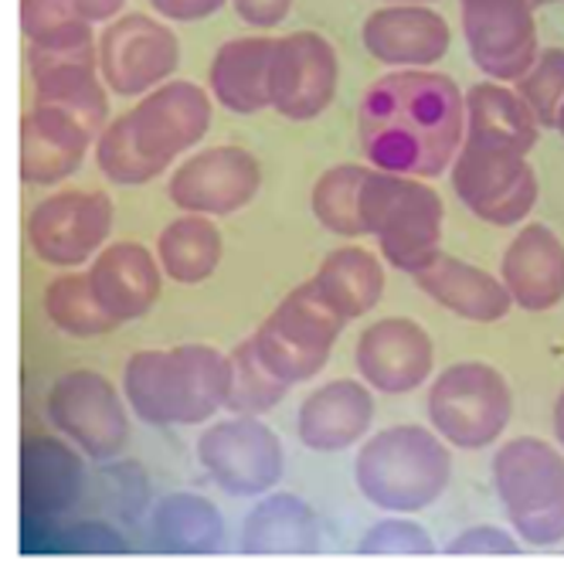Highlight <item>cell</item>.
Returning <instances> with one entry per match:
<instances>
[{"mask_svg": "<svg viewBox=\"0 0 564 561\" xmlns=\"http://www.w3.org/2000/svg\"><path fill=\"white\" fill-rule=\"evenodd\" d=\"M357 137L371 168L432 181L466 140V93L432 68L388 72L360 99Z\"/></svg>", "mask_w": 564, "mask_h": 561, "instance_id": "obj_1", "label": "cell"}, {"mask_svg": "<svg viewBox=\"0 0 564 561\" xmlns=\"http://www.w3.org/2000/svg\"><path fill=\"white\" fill-rule=\"evenodd\" d=\"M231 365L212 344H177L133 350L123 365V388L130 412L156 429L200 425L228 402Z\"/></svg>", "mask_w": 564, "mask_h": 561, "instance_id": "obj_2", "label": "cell"}, {"mask_svg": "<svg viewBox=\"0 0 564 561\" xmlns=\"http://www.w3.org/2000/svg\"><path fill=\"white\" fill-rule=\"evenodd\" d=\"M453 479V446L435 429L391 425L365 439L354 460V484L388 514L429 510Z\"/></svg>", "mask_w": 564, "mask_h": 561, "instance_id": "obj_3", "label": "cell"}, {"mask_svg": "<svg viewBox=\"0 0 564 561\" xmlns=\"http://www.w3.org/2000/svg\"><path fill=\"white\" fill-rule=\"evenodd\" d=\"M360 222L378 238L381 259L415 276L442 252L446 205L422 177L371 168L360 191Z\"/></svg>", "mask_w": 564, "mask_h": 561, "instance_id": "obj_4", "label": "cell"}, {"mask_svg": "<svg viewBox=\"0 0 564 561\" xmlns=\"http://www.w3.org/2000/svg\"><path fill=\"white\" fill-rule=\"evenodd\" d=\"M494 487L510 528L531 548L564 541V450L538 435L503 443L494 456Z\"/></svg>", "mask_w": 564, "mask_h": 561, "instance_id": "obj_5", "label": "cell"}, {"mask_svg": "<svg viewBox=\"0 0 564 561\" xmlns=\"http://www.w3.org/2000/svg\"><path fill=\"white\" fill-rule=\"evenodd\" d=\"M425 416L453 450H487L513 419V391L487 360H459L435 375Z\"/></svg>", "mask_w": 564, "mask_h": 561, "instance_id": "obj_6", "label": "cell"}, {"mask_svg": "<svg viewBox=\"0 0 564 561\" xmlns=\"http://www.w3.org/2000/svg\"><path fill=\"white\" fill-rule=\"evenodd\" d=\"M347 324L350 320L337 313L310 279L262 320L252 341L262 365L275 378L286 385H303L330 365L334 344Z\"/></svg>", "mask_w": 564, "mask_h": 561, "instance_id": "obj_7", "label": "cell"}, {"mask_svg": "<svg viewBox=\"0 0 564 561\" xmlns=\"http://www.w3.org/2000/svg\"><path fill=\"white\" fill-rule=\"evenodd\" d=\"M449 177L459 202L479 222L497 228L528 222L541 194L528 153L479 137L463 140L449 168Z\"/></svg>", "mask_w": 564, "mask_h": 561, "instance_id": "obj_8", "label": "cell"}, {"mask_svg": "<svg viewBox=\"0 0 564 561\" xmlns=\"http://www.w3.org/2000/svg\"><path fill=\"white\" fill-rule=\"evenodd\" d=\"M45 416L58 435L96 463L116 460L130 443V406L123 388L89 368L55 378L45 398Z\"/></svg>", "mask_w": 564, "mask_h": 561, "instance_id": "obj_9", "label": "cell"}, {"mask_svg": "<svg viewBox=\"0 0 564 561\" xmlns=\"http://www.w3.org/2000/svg\"><path fill=\"white\" fill-rule=\"evenodd\" d=\"M197 463L228 497H262L286 470V450L262 416H231L197 435Z\"/></svg>", "mask_w": 564, "mask_h": 561, "instance_id": "obj_10", "label": "cell"}, {"mask_svg": "<svg viewBox=\"0 0 564 561\" xmlns=\"http://www.w3.org/2000/svg\"><path fill=\"white\" fill-rule=\"evenodd\" d=\"M112 225L116 208L106 191H58L31 208L24 231L45 266L78 269L109 246Z\"/></svg>", "mask_w": 564, "mask_h": 561, "instance_id": "obj_11", "label": "cell"}, {"mask_svg": "<svg viewBox=\"0 0 564 561\" xmlns=\"http://www.w3.org/2000/svg\"><path fill=\"white\" fill-rule=\"evenodd\" d=\"M181 65L177 34L150 14H123L99 34V75L116 96H147Z\"/></svg>", "mask_w": 564, "mask_h": 561, "instance_id": "obj_12", "label": "cell"}, {"mask_svg": "<svg viewBox=\"0 0 564 561\" xmlns=\"http://www.w3.org/2000/svg\"><path fill=\"white\" fill-rule=\"evenodd\" d=\"M340 62L337 48L316 31H293L275 37L269 65V106L290 119L310 123L324 116L337 96Z\"/></svg>", "mask_w": 564, "mask_h": 561, "instance_id": "obj_13", "label": "cell"}, {"mask_svg": "<svg viewBox=\"0 0 564 561\" xmlns=\"http://www.w3.org/2000/svg\"><path fill=\"white\" fill-rule=\"evenodd\" d=\"M473 65L494 83H520L538 58L534 0H459Z\"/></svg>", "mask_w": 564, "mask_h": 561, "instance_id": "obj_14", "label": "cell"}, {"mask_svg": "<svg viewBox=\"0 0 564 561\" xmlns=\"http://www.w3.org/2000/svg\"><path fill=\"white\" fill-rule=\"evenodd\" d=\"M212 116V93L197 83H187V78H171V83L156 86L127 112L140 153L164 171L208 137Z\"/></svg>", "mask_w": 564, "mask_h": 561, "instance_id": "obj_15", "label": "cell"}, {"mask_svg": "<svg viewBox=\"0 0 564 561\" xmlns=\"http://www.w3.org/2000/svg\"><path fill=\"white\" fill-rule=\"evenodd\" d=\"M262 187V164L246 147H208L187 157L181 168H174L167 181L171 202L191 215L225 218L256 202Z\"/></svg>", "mask_w": 564, "mask_h": 561, "instance_id": "obj_16", "label": "cell"}, {"mask_svg": "<svg viewBox=\"0 0 564 561\" xmlns=\"http://www.w3.org/2000/svg\"><path fill=\"white\" fill-rule=\"evenodd\" d=\"M357 371L381 395H409L435 371L432 334L412 316H384L360 331L354 347Z\"/></svg>", "mask_w": 564, "mask_h": 561, "instance_id": "obj_17", "label": "cell"}, {"mask_svg": "<svg viewBox=\"0 0 564 561\" xmlns=\"http://www.w3.org/2000/svg\"><path fill=\"white\" fill-rule=\"evenodd\" d=\"M75 443L28 435L21 443V514L28 528H45L83 504L86 466Z\"/></svg>", "mask_w": 564, "mask_h": 561, "instance_id": "obj_18", "label": "cell"}, {"mask_svg": "<svg viewBox=\"0 0 564 561\" xmlns=\"http://www.w3.org/2000/svg\"><path fill=\"white\" fill-rule=\"evenodd\" d=\"M365 52L394 68H432L449 55V21L425 4H388L360 28Z\"/></svg>", "mask_w": 564, "mask_h": 561, "instance_id": "obj_19", "label": "cell"}, {"mask_svg": "<svg viewBox=\"0 0 564 561\" xmlns=\"http://www.w3.org/2000/svg\"><path fill=\"white\" fill-rule=\"evenodd\" d=\"M375 425V388L337 378L313 388L296 412V439L313 453H344L368 439Z\"/></svg>", "mask_w": 564, "mask_h": 561, "instance_id": "obj_20", "label": "cell"}, {"mask_svg": "<svg viewBox=\"0 0 564 561\" xmlns=\"http://www.w3.org/2000/svg\"><path fill=\"white\" fill-rule=\"evenodd\" d=\"M500 279L513 306L528 313H547L564 300V246L541 225H523L500 259Z\"/></svg>", "mask_w": 564, "mask_h": 561, "instance_id": "obj_21", "label": "cell"}, {"mask_svg": "<svg viewBox=\"0 0 564 561\" xmlns=\"http://www.w3.org/2000/svg\"><path fill=\"white\" fill-rule=\"evenodd\" d=\"M96 147V137L62 109L31 106L21 119V177L34 187H52L72 177Z\"/></svg>", "mask_w": 564, "mask_h": 561, "instance_id": "obj_22", "label": "cell"}, {"mask_svg": "<svg viewBox=\"0 0 564 561\" xmlns=\"http://www.w3.org/2000/svg\"><path fill=\"white\" fill-rule=\"evenodd\" d=\"M89 279L102 306L119 324H130L156 306L167 276L160 269L156 249H147L143 242H109L93 259Z\"/></svg>", "mask_w": 564, "mask_h": 561, "instance_id": "obj_23", "label": "cell"}, {"mask_svg": "<svg viewBox=\"0 0 564 561\" xmlns=\"http://www.w3.org/2000/svg\"><path fill=\"white\" fill-rule=\"evenodd\" d=\"M412 279L432 303H438L459 320H469V324H497V320H503L513 310V300L500 276L463 262L449 252H438Z\"/></svg>", "mask_w": 564, "mask_h": 561, "instance_id": "obj_24", "label": "cell"}, {"mask_svg": "<svg viewBox=\"0 0 564 561\" xmlns=\"http://www.w3.org/2000/svg\"><path fill=\"white\" fill-rule=\"evenodd\" d=\"M275 37L246 34L225 42L208 65V89L215 103L235 116L269 109V65Z\"/></svg>", "mask_w": 564, "mask_h": 561, "instance_id": "obj_25", "label": "cell"}, {"mask_svg": "<svg viewBox=\"0 0 564 561\" xmlns=\"http://www.w3.org/2000/svg\"><path fill=\"white\" fill-rule=\"evenodd\" d=\"M319 548V517L296 494H262L241 525L246 554H313Z\"/></svg>", "mask_w": 564, "mask_h": 561, "instance_id": "obj_26", "label": "cell"}, {"mask_svg": "<svg viewBox=\"0 0 564 561\" xmlns=\"http://www.w3.org/2000/svg\"><path fill=\"white\" fill-rule=\"evenodd\" d=\"M225 256V235L212 215L181 212L156 235L160 269L177 287H200L218 272Z\"/></svg>", "mask_w": 564, "mask_h": 561, "instance_id": "obj_27", "label": "cell"}, {"mask_svg": "<svg viewBox=\"0 0 564 561\" xmlns=\"http://www.w3.org/2000/svg\"><path fill=\"white\" fill-rule=\"evenodd\" d=\"M150 538L164 554H215L225 541V517L208 497L177 490L153 504Z\"/></svg>", "mask_w": 564, "mask_h": 561, "instance_id": "obj_28", "label": "cell"}, {"mask_svg": "<svg viewBox=\"0 0 564 561\" xmlns=\"http://www.w3.org/2000/svg\"><path fill=\"white\" fill-rule=\"evenodd\" d=\"M313 283L337 313L357 320L368 316L381 303L388 276H384V262L371 249L344 246L319 262Z\"/></svg>", "mask_w": 564, "mask_h": 561, "instance_id": "obj_29", "label": "cell"}, {"mask_svg": "<svg viewBox=\"0 0 564 561\" xmlns=\"http://www.w3.org/2000/svg\"><path fill=\"white\" fill-rule=\"evenodd\" d=\"M466 137L507 143L520 153H531L541 137V123L517 89L500 83H479L466 89Z\"/></svg>", "mask_w": 564, "mask_h": 561, "instance_id": "obj_30", "label": "cell"}, {"mask_svg": "<svg viewBox=\"0 0 564 561\" xmlns=\"http://www.w3.org/2000/svg\"><path fill=\"white\" fill-rule=\"evenodd\" d=\"M34 106H52L78 119L96 140L112 123L109 119V89L99 75V65H62L34 75Z\"/></svg>", "mask_w": 564, "mask_h": 561, "instance_id": "obj_31", "label": "cell"}, {"mask_svg": "<svg viewBox=\"0 0 564 561\" xmlns=\"http://www.w3.org/2000/svg\"><path fill=\"white\" fill-rule=\"evenodd\" d=\"M45 316L52 320V327L62 331L65 337H78V341H93V337H106L112 331H119L123 324L102 306L89 272H65L55 276L45 287L42 296Z\"/></svg>", "mask_w": 564, "mask_h": 561, "instance_id": "obj_32", "label": "cell"}, {"mask_svg": "<svg viewBox=\"0 0 564 561\" xmlns=\"http://www.w3.org/2000/svg\"><path fill=\"white\" fill-rule=\"evenodd\" d=\"M368 174L371 168L365 164H337L319 174L310 194L313 218L340 238L368 235L365 222H360V191H365Z\"/></svg>", "mask_w": 564, "mask_h": 561, "instance_id": "obj_33", "label": "cell"}, {"mask_svg": "<svg viewBox=\"0 0 564 561\" xmlns=\"http://www.w3.org/2000/svg\"><path fill=\"white\" fill-rule=\"evenodd\" d=\"M228 365H231V381H228V402L225 409L231 416H265L272 412L282 398H286L290 385L275 378L256 350V341H241L231 354H228Z\"/></svg>", "mask_w": 564, "mask_h": 561, "instance_id": "obj_34", "label": "cell"}, {"mask_svg": "<svg viewBox=\"0 0 564 561\" xmlns=\"http://www.w3.org/2000/svg\"><path fill=\"white\" fill-rule=\"evenodd\" d=\"M127 0H21V28L28 42H42L48 34L83 24H106Z\"/></svg>", "mask_w": 564, "mask_h": 561, "instance_id": "obj_35", "label": "cell"}, {"mask_svg": "<svg viewBox=\"0 0 564 561\" xmlns=\"http://www.w3.org/2000/svg\"><path fill=\"white\" fill-rule=\"evenodd\" d=\"M96 168L102 171L106 181L119 184V187H140V184H150L164 174V168L147 160L130 133V119L127 112L116 116L112 123L99 133L96 140Z\"/></svg>", "mask_w": 564, "mask_h": 561, "instance_id": "obj_36", "label": "cell"}, {"mask_svg": "<svg viewBox=\"0 0 564 561\" xmlns=\"http://www.w3.org/2000/svg\"><path fill=\"white\" fill-rule=\"evenodd\" d=\"M28 544L45 551H78V554H127L130 541L109 520H52L45 528H28Z\"/></svg>", "mask_w": 564, "mask_h": 561, "instance_id": "obj_37", "label": "cell"}, {"mask_svg": "<svg viewBox=\"0 0 564 561\" xmlns=\"http://www.w3.org/2000/svg\"><path fill=\"white\" fill-rule=\"evenodd\" d=\"M517 93L531 106L541 130H554L564 103V48H541L528 75L517 83Z\"/></svg>", "mask_w": 564, "mask_h": 561, "instance_id": "obj_38", "label": "cell"}, {"mask_svg": "<svg viewBox=\"0 0 564 561\" xmlns=\"http://www.w3.org/2000/svg\"><path fill=\"white\" fill-rule=\"evenodd\" d=\"M435 541L432 535L415 525V520H401V517H388L378 520L375 528H368L357 541V554H432Z\"/></svg>", "mask_w": 564, "mask_h": 561, "instance_id": "obj_39", "label": "cell"}, {"mask_svg": "<svg viewBox=\"0 0 564 561\" xmlns=\"http://www.w3.org/2000/svg\"><path fill=\"white\" fill-rule=\"evenodd\" d=\"M99 479L106 484L102 504H106L109 510H116L123 520L140 517V510H143V504H147V494H150V484H147V476H143L140 463H116V460H106Z\"/></svg>", "mask_w": 564, "mask_h": 561, "instance_id": "obj_40", "label": "cell"}, {"mask_svg": "<svg viewBox=\"0 0 564 561\" xmlns=\"http://www.w3.org/2000/svg\"><path fill=\"white\" fill-rule=\"evenodd\" d=\"M442 551H446V554H520V544L503 528L479 525V528H469V531L456 535Z\"/></svg>", "mask_w": 564, "mask_h": 561, "instance_id": "obj_41", "label": "cell"}, {"mask_svg": "<svg viewBox=\"0 0 564 561\" xmlns=\"http://www.w3.org/2000/svg\"><path fill=\"white\" fill-rule=\"evenodd\" d=\"M231 8L241 24H249L256 31H272L286 21L293 0H231Z\"/></svg>", "mask_w": 564, "mask_h": 561, "instance_id": "obj_42", "label": "cell"}, {"mask_svg": "<svg viewBox=\"0 0 564 561\" xmlns=\"http://www.w3.org/2000/svg\"><path fill=\"white\" fill-rule=\"evenodd\" d=\"M225 4H231V0H150V8L160 18H164V21H181V24L205 21L212 14H218Z\"/></svg>", "mask_w": 564, "mask_h": 561, "instance_id": "obj_43", "label": "cell"}, {"mask_svg": "<svg viewBox=\"0 0 564 561\" xmlns=\"http://www.w3.org/2000/svg\"><path fill=\"white\" fill-rule=\"evenodd\" d=\"M554 439H557V446L564 450V388L554 398Z\"/></svg>", "mask_w": 564, "mask_h": 561, "instance_id": "obj_44", "label": "cell"}, {"mask_svg": "<svg viewBox=\"0 0 564 561\" xmlns=\"http://www.w3.org/2000/svg\"><path fill=\"white\" fill-rule=\"evenodd\" d=\"M554 130L564 137V103H561V109H557V123H554Z\"/></svg>", "mask_w": 564, "mask_h": 561, "instance_id": "obj_45", "label": "cell"}, {"mask_svg": "<svg viewBox=\"0 0 564 561\" xmlns=\"http://www.w3.org/2000/svg\"><path fill=\"white\" fill-rule=\"evenodd\" d=\"M388 4H435V0H388Z\"/></svg>", "mask_w": 564, "mask_h": 561, "instance_id": "obj_46", "label": "cell"}, {"mask_svg": "<svg viewBox=\"0 0 564 561\" xmlns=\"http://www.w3.org/2000/svg\"><path fill=\"white\" fill-rule=\"evenodd\" d=\"M538 8H544V4H561V0H534Z\"/></svg>", "mask_w": 564, "mask_h": 561, "instance_id": "obj_47", "label": "cell"}]
</instances>
